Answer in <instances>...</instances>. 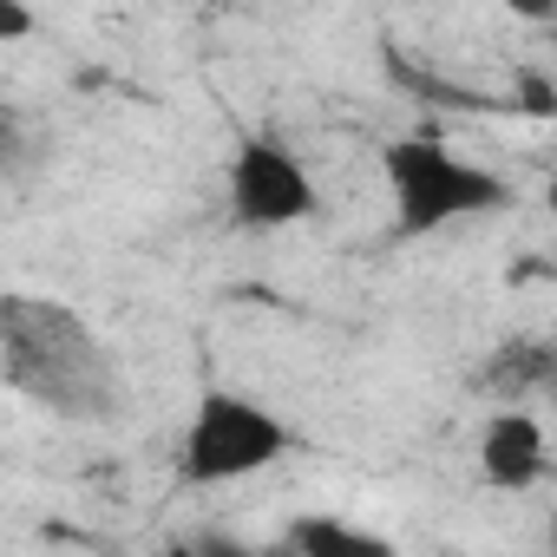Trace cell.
Segmentation results:
<instances>
[{
  "label": "cell",
  "instance_id": "6",
  "mask_svg": "<svg viewBox=\"0 0 557 557\" xmlns=\"http://www.w3.org/2000/svg\"><path fill=\"white\" fill-rule=\"evenodd\" d=\"M557 374V348L550 342H505L492 361H485V374H479V387H492V394H524V387H544Z\"/></svg>",
  "mask_w": 557,
  "mask_h": 557
},
{
  "label": "cell",
  "instance_id": "8",
  "mask_svg": "<svg viewBox=\"0 0 557 557\" xmlns=\"http://www.w3.org/2000/svg\"><path fill=\"white\" fill-rule=\"evenodd\" d=\"M511 99H518V112H531V119H557V86H550L544 73H518V79H511Z\"/></svg>",
  "mask_w": 557,
  "mask_h": 557
},
{
  "label": "cell",
  "instance_id": "2",
  "mask_svg": "<svg viewBox=\"0 0 557 557\" xmlns=\"http://www.w3.org/2000/svg\"><path fill=\"white\" fill-rule=\"evenodd\" d=\"M387 164V190H394V230L400 236H433L459 216H492L511 203L505 177H492L485 164H466L453 158L440 138L413 132V138H394L381 151Z\"/></svg>",
  "mask_w": 557,
  "mask_h": 557
},
{
  "label": "cell",
  "instance_id": "11",
  "mask_svg": "<svg viewBox=\"0 0 557 557\" xmlns=\"http://www.w3.org/2000/svg\"><path fill=\"white\" fill-rule=\"evenodd\" d=\"M158 557H197V550H190V544H164Z\"/></svg>",
  "mask_w": 557,
  "mask_h": 557
},
{
  "label": "cell",
  "instance_id": "14",
  "mask_svg": "<svg viewBox=\"0 0 557 557\" xmlns=\"http://www.w3.org/2000/svg\"><path fill=\"white\" fill-rule=\"evenodd\" d=\"M550 348H557V342H550Z\"/></svg>",
  "mask_w": 557,
  "mask_h": 557
},
{
  "label": "cell",
  "instance_id": "4",
  "mask_svg": "<svg viewBox=\"0 0 557 557\" xmlns=\"http://www.w3.org/2000/svg\"><path fill=\"white\" fill-rule=\"evenodd\" d=\"M230 210L256 230H275V223H302L315 210V184L309 171L269 138H249L230 164Z\"/></svg>",
  "mask_w": 557,
  "mask_h": 557
},
{
  "label": "cell",
  "instance_id": "12",
  "mask_svg": "<svg viewBox=\"0 0 557 557\" xmlns=\"http://www.w3.org/2000/svg\"><path fill=\"white\" fill-rule=\"evenodd\" d=\"M544 203H550V216H557V177H550V190H544Z\"/></svg>",
  "mask_w": 557,
  "mask_h": 557
},
{
  "label": "cell",
  "instance_id": "9",
  "mask_svg": "<svg viewBox=\"0 0 557 557\" xmlns=\"http://www.w3.org/2000/svg\"><path fill=\"white\" fill-rule=\"evenodd\" d=\"M190 550H197V557H256V550H249V544H236L230 531H197V537H190Z\"/></svg>",
  "mask_w": 557,
  "mask_h": 557
},
{
  "label": "cell",
  "instance_id": "13",
  "mask_svg": "<svg viewBox=\"0 0 557 557\" xmlns=\"http://www.w3.org/2000/svg\"><path fill=\"white\" fill-rule=\"evenodd\" d=\"M550 557H557V518H550Z\"/></svg>",
  "mask_w": 557,
  "mask_h": 557
},
{
  "label": "cell",
  "instance_id": "7",
  "mask_svg": "<svg viewBox=\"0 0 557 557\" xmlns=\"http://www.w3.org/2000/svg\"><path fill=\"white\" fill-rule=\"evenodd\" d=\"M289 550L296 557H394L387 537H368V531H355L342 518H302L289 531Z\"/></svg>",
  "mask_w": 557,
  "mask_h": 557
},
{
  "label": "cell",
  "instance_id": "10",
  "mask_svg": "<svg viewBox=\"0 0 557 557\" xmlns=\"http://www.w3.org/2000/svg\"><path fill=\"white\" fill-rule=\"evenodd\" d=\"M34 34V14L27 8H0V40H27Z\"/></svg>",
  "mask_w": 557,
  "mask_h": 557
},
{
  "label": "cell",
  "instance_id": "5",
  "mask_svg": "<svg viewBox=\"0 0 557 557\" xmlns=\"http://www.w3.org/2000/svg\"><path fill=\"white\" fill-rule=\"evenodd\" d=\"M479 472L498 485V492H524L544 479V426L518 407L492 413L485 420V440H479Z\"/></svg>",
  "mask_w": 557,
  "mask_h": 557
},
{
  "label": "cell",
  "instance_id": "1",
  "mask_svg": "<svg viewBox=\"0 0 557 557\" xmlns=\"http://www.w3.org/2000/svg\"><path fill=\"white\" fill-rule=\"evenodd\" d=\"M0 361L14 394L53 407L60 420H112L125 407L106 342L66 302H40L21 289L0 296Z\"/></svg>",
  "mask_w": 557,
  "mask_h": 557
},
{
  "label": "cell",
  "instance_id": "3",
  "mask_svg": "<svg viewBox=\"0 0 557 557\" xmlns=\"http://www.w3.org/2000/svg\"><path fill=\"white\" fill-rule=\"evenodd\" d=\"M289 453V426L269 407L243 400V394H203L184 433V479L190 485H223L243 472H262L269 459Z\"/></svg>",
  "mask_w": 557,
  "mask_h": 557
}]
</instances>
